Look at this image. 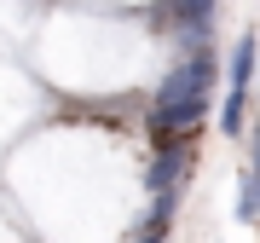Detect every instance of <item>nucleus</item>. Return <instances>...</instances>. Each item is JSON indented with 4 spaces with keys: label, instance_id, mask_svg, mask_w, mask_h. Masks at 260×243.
I'll return each mask as SVG.
<instances>
[{
    "label": "nucleus",
    "instance_id": "5",
    "mask_svg": "<svg viewBox=\"0 0 260 243\" xmlns=\"http://www.w3.org/2000/svg\"><path fill=\"white\" fill-rule=\"evenodd\" d=\"M174 12L191 23V41L208 35V18H214V0H174Z\"/></svg>",
    "mask_w": 260,
    "mask_h": 243
},
{
    "label": "nucleus",
    "instance_id": "3",
    "mask_svg": "<svg viewBox=\"0 0 260 243\" xmlns=\"http://www.w3.org/2000/svg\"><path fill=\"white\" fill-rule=\"evenodd\" d=\"M254 70H260V41H254V35H243V41H237V52H232V64H225V75H232L237 93H249V87H254Z\"/></svg>",
    "mask_w": 260,
    "mask_h": 243
},
{
    "label": "nucleus",
    "instance_id": "2",
    "mask_svg": "<svg viewBox=\"0 0 260 243\" xmlns=\"http://www.w3.org/2000/svg\"><path fill=\"white\" fill-rule=\"evenodd\" d=\"M208 116V93H191V99H174V104H156V133H197V122Z\"/></svg>",
    "mask_w": 260,
    "mask_h": 243
},
{
    "label": "nucleus",
    "instance_id": "1",
    "mask_svg": "<svg viewBox=\"0 0 260 243\" xmlns=\"http://www.w3.org/2000/svg\"><path fill=\"white\" fill-rule=\"evenodd\" d=\"M208 87H214V58L197 52L191 64H179V70L156 87V104H174V99H191V93H208Z\"/></svg>",
    "mask_w": 260,
    "mask_h": 243
},
{
    "label": "nucleus",
    "instance_id": "6",
    "mask_svg": "<svg viewBox=\"0 0 260 243\" xmlns=\"http://www.w3.org/2000/svg\"><path fill=\"white\" fill-rule=\"evenodd\" d=\"M220 128L232 133V139L243 133V93H237V87H232V93H225V104H220Z\"/></svg>",
    "mask_w": 260,
    "mask_h": 243
},
{
    "label": "nucleus",
    "instance_id": "4",
    "mask_svg": "<svg viewBox=\"0 0 260 243\" xmlns=\"http://www.w3.org/2000/svg\"><path fill=\"white\" fill-rule=\"evenodd\" d=\"M179 168H185V150H162V157L150 162V179H145V186H150V191L162 197L168 186H174V174H179Z\"/></svg>",
    "mask_w": 260,
    "mask_h": 243
},
{
    "label": "nucleus",
    "instance_id": "7",
    "mask_svg": "<svg viewBox=\"0 0 260 243\" xmlns=\"http://www.w3.org/2000/svg\"><path fill=\"white\" fill-rule=\"evenodd\" d=\"M254 168H260V128H254Z\"/></svg>",
    "mask_w": 260,
    "mask_h": 243
}]
</instances>
